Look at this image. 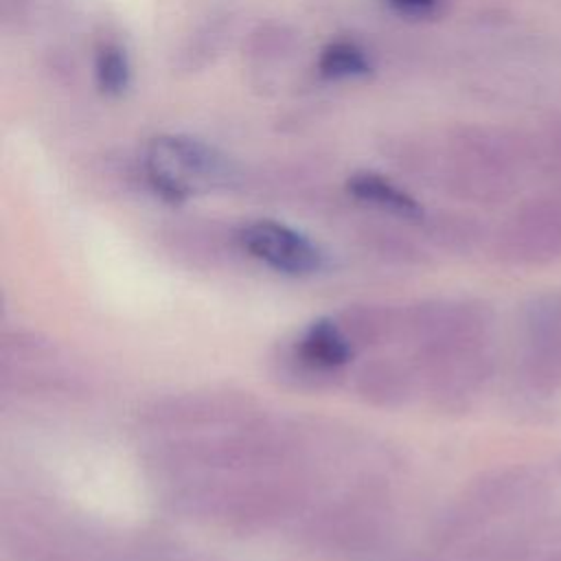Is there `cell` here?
I'll return each mask as SVG.
<instances>
[{
	"label": "cell",
	"instance_id": "1",
	"mask_svg": "<svg viewBox=\"0 0 561 561\" xmlns=\"http://www.w3.org/2000/svg\"><path fill=\"white\" fill-rule=\"evenodd\" d=\"M535 173L530 140L491 125H454L432 140V167L427 184L447 195L497 206L513 199L528 175Z\"/></svg>",
	"mask_w": 561,
	"mask_h": 561
},
{
	"label": "cell",
	"instance_id": "11",
	"mask_svg": "<svg viewBox=\"0 0 561 561\" xmlns=\"http://www.w3.org/2000/svg\"><path fill=\"white\" fill-rule=\"evenodd\" d=\"M423 228L430 241L449 252H471L476 250L489 234L486 226L469 213L460 210H438L423 217Z\"/></svg>",
	"mask_w": 561,
	"mask_h": 561
},
{
	"label": "cell",
	"instance_id": "6",
	"mask_svg": "<svg viewBox=\"0 0 561 561\" xmlns=\"http://www.w3.org/2000/svg\"><path fill=\"white\" fill-rule=\"evenodd\" d=\"M234 234L237 245L245 254L276 272L307 276L316 274L324 265V252L316 241L276 219L248 221L237 228Z\"/></svg>",
	"mask_w": 561,
	"mask_h": 561
},
{
	"label": "cell",
	"instance_id": "7",
	"mask_svg": "<svg viewBox=\"0 0 561 561\" xmlns=\"http://www.w3.org/2000/svg\"><path fill=\"white\" fill-rule=\"evenodd\" d=\"M484 557L489 561H561V517L543 515L500 535Z\"/></svg>",
	"mask_w": 561,
	"mask_h": 561
},
{
	"label": "cell",
	"instance_id": "17",
	"mask_svg": "<svg viewBox=\"0 0 561 561\" xmlns=\"http://www.w3.org/2000/svg\"><path fill=\"white\" fill-rule=\"evenodd\" d=\"M386 4L403 18H430L438 11L440 0H386Z\"/></svg>",
	"mask_w": 561,
	"mask_h": 561
},
{
	"label": "cell",
	"instance_id": "18",
	"mask_svg": "<svg viewBox=\"0 0 561 561\" xmlns=\"http://www.w3.org/2000/svg\"><path fill=\"white\" fill-rule=\"evenodd\" d=\"M33 0H0V15H2V24L4 28H9L11 24H20L22 20H26V13L31 9Z\"/></svg>",
	"mask_w": 561,
	"mask_h": 561
},
{
	"label": "cell",
	"instance_id": "14",
	"mask_svg": "<svg viewBox=\"0 0 561 561\" xmlns=\"http://www.w3.org/2000/svg\"><path fill=\"white\" fill-rule=\"evenodd\" d=\"M92 75L101 94L121 96L131 83V61L118 39H101L92 55Z\"/></svg>",
	"mask_w": 561,
	"mask_h": 561
},
{
	"label": "cell",
	"instance_id": "10",
	"mask_svg": "<svg viewBox=\"0 0 561 561\" xmlns=\"http://www.w3.org/2000/svg\"><path fill=\"white\" fill-rule=\"evenodd\" d=\"M346 193L357 199L364 206L377 208L390 217L403 219V221H423L425 210L421 202L408 193L403 186H399L394 180L386 178L377 171H355L346 180Z\"/></svg>",
	"mask_w": 561,
	"mask_h": 561
},
{
	"label": "cell",
	"instance_id": "12",
	"mask_svg": "<svg viewBox=\"0 0 561 561\" xmlns=\"http://www.w3.org/2000/svg\"><path fill=\"white\" fill-rule=\"evenodd\" d=\"M296 48H298L296 28L278 20H267L252 26L243 35V44H241L243 57L256 68L283 64L296 53Z\"/></svg>",
	"mask_w": 561,
	"mask_h": 561
},
{
	"label": "cell",
	"instance_id": "8",
	"mask_svg": "<svg viewBox=\"0 0 561 561\" xmlns=\"http://www.w3.org/2000/svg\"><path fill=\"white\" fill-rule=\"evenodd\" d=\"M353 348L355 344L340 322L320 318L298 335L291 355L329 383V377L351 359Z\"/></svg>",
	"mask_w": 561,
	"mask_h": 561
},
{
	"label": "cell",
	"instance_id": "16",
	"mask_svg": "<svg viewBox=\"0 0 561 561\" xmlns=\"http://www.w3.org/2000/svg\"><path fill=\"white\" fill-rule=\"evenodd\" d=\"M403 377H405L403 370H399L390 364L370 368L362 375L364 392H366V397H381L383 403H390L392 399H401V394L405 392Z\"/></svg>",
	"mask_w": 561,
	"mask_h": 561
},
{
	"label": "cell",
	"instance_id": "13",
	"mask_svg": "<svg viewBox=\"0 0 561 561\" xmlns=\"http://www.w3.org/2000/svg\"><path fill=\"white\" fill-rule=\"evenodd\" d=\"M316 70L322 79L329 81H351L368 77L373 70V61L362 44L346 37H337L320 48Z\"/></svg>",
	"mask_w": 561,
	"mask_h": 561
},
{
	"label": "cell",
	"instance_id": "15",
	"mask_svg": "<svg viewBox=\"0 0 561 561\" xmlns=\"http://www.w3.org/2000/svg\"><path fill=\"white\" fill-rule=\"evenodd\" d=\"M535 173L561 180V118L550 121L537 134L528 136Z\"/></svg>",
	"mask_w": 561,
	"mask_h": 561
},
{
	"label": "cell",
	"instance_id": "4",
	"mask_svg": "<svg viewBox=\"0 0 561 561\" xmlns=\"http://www.w3.org/2000/svg\"><path fill=\"white\" fill-rule=\"evenodd\" d=\"M497 261L539 267L561 261V191L524 199L491 234Z\"/></svg>",
	"mask_w": 561,
	"mask_h": 561
},
{
	"label": "cell",
	"instance_id": "5",
	"mask_svg": "<svg viewBox=\"0 0 561 561\" xmlns=\"http://www.w3.org/2000/svg\"><path fill=\"white\" fill-rule=\"evenodd\" d=\"M519 375L535 397L561 392V289L533 298L524 311Z\"/></svg>",
	"mask_w": 561,
	"mask_h": 561
},
{
	"label": "cell",
	"instance_id": "3",
	"mask_svg": "<svg viewBox=\"0 0 561 561\" xmlns=\"http://www.w3.org/2000/svg\"><path fill=\"white\" fill-rule=\"evenodd\" d=\"M561 493V462L546 460L515 465L486 476L471 493L469 522L497 517H530Z\"/></svg>",
	"mask_w": 561,
	"mask_h": 561
},
{
	"label": "cell",
	"instance_id": "9",
	"mask_svg": "<svg viewBox=\"0 0 561 561\" xmlns=\"http://www.w3.org/2000/svg\"><path fill=\"white\" fill-rule=\"evenodd\" d=\"M237 18L232 11H215L197 22L173 53V68L178 72H202L213 66L234 35Z\"/></svg>",
	"mask_w": 561,
	"mask_h": 561
},
{
	"label": "cell",
	"instance_id": "2",
	"mask_svg": "<svg viewBox=\"0 0 561 561\" xmlns=\"http://www.w3.org/2000/svg\"><path fill=\"white\" fill-rule=\"evenodd\" d=\"M142 173L147 184L167 202L237 188L243 182V171L226 151L191 134L151 138L145 149Z\"/></svg>",
	"mask_w": 561,
	"mask_h": 561
}]
</instances>
